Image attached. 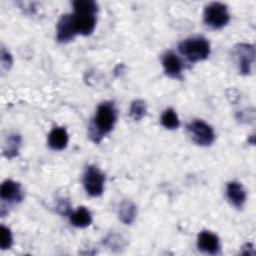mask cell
Segmentation results:
<instances>
[{
    "label": "cell",
    "instance_id": "1",
    "mask_svg": "<svg viewBox=\"0 0 256 256\" xmlns=\"http://www.w3.org/2000/svg\"><path fill=\"white\" fill-rule=\"evenodd\" d=\"M117 120V111L112 102H102L96 110L94 119L91 121L88 134L94 143H100L103 137L114 127Z\"/></svg>",
    "mask_w": 256,
    "mask_h": 256
},
{
    "label": "cell",
    "instance_id": "2",
    "mask_svg": "<svg viewBox=\"0 0 256 256\" xmlns=\"http://www.w3.org/2000/svg\"><path fill=\"white\" fill-rule=\"evenodd\" d=\"M178 49L180 53L186 57V59L195 63L206 59L210 54V44L204 37H192L182 41Z\"/></svg>",
    "mask_w": 256,
    "mask_h": 256
},
{
    "label": "cell",
    "instance_id": "3",
    "mask_svg": "<svg viewBox=\"0 0 256 256\" xmlns=\"http://www.w3.org/2000/svg\"><path fill=\"white\" fill-rule=\"evenodd\" d=\"M204 22L213 29L224 27L230 20L227 6L220 2H212L208 4L203 13Z\"/></svg>",
    "mask_w": 256,
    "mask_h": 256
},
{
    "label": "cell",
    "instance_id": "4",
    "mask_svg": "<svg viewBox=\"0 0 256 256\" xmlns=\"http://www.w3.org/2000/svg\"><path fill=\"white\" fill-rule=\"evenodd\" d=\"M104 174L99 168L94 165L87 166L83 176V185L87 194L92 197L100 196L104 190Z\"/></svg>",
    "mask_w": 256,
    "mask_h": 256
},
{
    "label": "cell",
    "instance_id": "5",
    "mask_svg": "<svg viewBox=\"0 0 256 256\" xmlns=\"http://www.w3.org/2000/svg\"><path fill=\"white\" fill-rule=\"evenodd\" d=\"M193 141L201 146L211 145L215 139L213 128L202 120H194L187 125Z\"/></svg>",
    "mask_w": 256,
    "mask_h": 256
},
{
    "label": "cell",
    "instance_id": "6",
    "mask_svg": "<svg viewBox=\"0 0 256 256\" xmlns=\"http://www.w3.org/2000/svg\"><path fill=\"white\" fill-rule=\"evenodd\" d=\"M235 54L238 58L240 73L243 75L250 74L255 60L254 46L247 43H240L235 46Z\"/></svg>",
    "mask_w": 256,
    "mask_h": 256
},
{
    "label": "cell",
    "instance_id": "7",
    "mask_svg": "<svg viewBox=\"0 0 256 256\" xmlns=\"http://www.w3.org/2000/svg\"><path fill=\"white\" fill-rule=\"evenodd\" d=\"M71 17L76 35L80 34L83 36H88L94 31L96 26L95 14L74 12L73 14H71Z\"/></svg>",
    "mask_w": 256,
    "mask_h": 256
},
{
    "label": "cell",
    "instance_id": "8",
    "mask_svg": "<svg viewBox=\"0 0 256 256\" xmlns=\"http://www.w3.org/2000/svg\"><path fill=\"white\" fill-rule=\"evenodd\" d=\"M76 32L72 23L71 14H64L60 17L57 23L56 38L60 43H67L74 39Z\"/></svg>",
    "mask_w": 256,
    "mask_h": 256
},
{
    "label": "cell",
    "instance_id": "9",
    "mask_svg": "<svg viewBox=\"0 0 256 256\" xmlns=\"http://www.w3.org/2000/svg\"><path fill=\"white\" fill-rule=\"evenodd\" d=\"M162 65L165 73L171 78H181L183 63L173 51L166 52L162 57Z\"/></svg>",
    "mask_w": 256,
    "mask_h": 256
},
{
    "label": "cell",
    "instance_id": "10",
    "mask_svg": "<svg viewBox=\"0 0 256 256\" xmlns=\"http://www.w3.org/2000/svg\"><path fill=\"white\" fill-rule=\"evenodd\" d=\"M0 197L3 201L20 202L23 200L24 194L19 183L13 180H5L0 187Z\"/></svg>",
    "mask_w": 256,
    "mask_h": 256
},
{
    "label": "cell",
    "instance_id": "11",
    "mask_svg": "<svg viewBox=\"0 0 256 256\" xmlns=\"http://www.w3.org/2000/svg\"><path fill=\"white\" fill-rule=\"evenodd\" d=\"M198 249L204 253L214 255L220 248L219 238L216 234L210 231H202L197 238Z\"/></svg>",
    "mask_w": 256,
    "mask_h": 256
},
{
    "label": "cell",
    "instance_id": "12",
    "mask_svg": "<svg viewBox=\"0 0 256 256\" xmlns=\"http://www.w3.org/2000/svg\"><path fill=\"white\" fill-rule=\"evenodd\" d=\"M226 194L229 201L237 208H241L246 201V191L241 183L232 181L227 184Z\"/></svg>",
    "mask_w": 256,
    "mask_h": 256
},
{
    "label": "cell",
    "instance_id": "13",
    "mask_svg": "<svg viewBox=\"0 0 256 256\" xmlns=\"http://www.w3.org/2000/svg\"><path fill=\"white\" fill-rule=\"evenodd\" d=\"M69 136L64 127H54L48 135V145L53 150H63L68 144Z\"/></svg>",
    "mask_w": 256,
    "mask_h": 256
},
{
    "label": "cell",
    "instance_id": "14",
    "mask_svg": "<svg viewBox=\"0 0 256 256\" xmlns=\"http://www.w3.org/2000/svg\"><path fill=\"white\" fill-rule=\"evenodd\" d=\"M70 222L72 225L78 228H85L92 222V215L86 207H78L76 210L71 211L69 214Z\"/></svg>",
    "mask_w": 256,
    "mask_h": 256
},
{
    "label": "cell",
    "instance_id": "15",
    "mask_svg": "<svg viewBox=\"0 0 256 256\" xmlns=\"http://www.w3.org/2000/svg\"><path fill=\"white\" fill-rule=\"evenodd\" d=\"M137 214V209L136 206L131 202V201H123L121 205L119 206V211L118 215L120 220L124 224H131L136 217Z\"/></svg>",
    "mask_w": 256,
    "mask_h": 256
},
{
    "label": "cell",
    "instance_id": "16",
    "mask_svg": "<svg viewBox=\"0 0 256 256\" xmlns=\"http://www.w3.org/2000/svg\"><path fill=\"white\" fill-rule=\"evenodd\" d=\"M21 146V136L19 134H11L4 145L3 154L8 159H12L18 155Z\"/></svg>",
    "mask_w": 256,
    "mask_h": 256
},
{
    "label": "cell",
    "instance_id": "17",
    "mask_svg": "<svg viewBox=\"0 0 256 256\" xmlns=\"http://www.w3.org/2000/svg\"><path fill=\"white\" fill-rule=\"evenodd\" d=\"M74 12L76 13H86L95 14L98 11V5L92 0H76L73 2Z\"/></svg>",
    "mask_w": 256,
    "mask_h": 256
},
{
    "label": "cell",
    "instance_id": "18",
    "mask_svg": "<svg viewBox=\"0 0 256 256\" xmlns=\"http://www.w3.org/2000/svg\"><path fill=\"white\" fill-rule=\"evenodd\" d=\"M160 121L162 126L167 129H177L180 125L177 113L172 108H168L163 112Z\"/></svg>",
    "mask_w": 256,
    "mask_h": 256
},
{
    "label": "cell",
    "instance_id": "19",
    "mask_svg": "<svg viewBox=\"0 0 256 256\" xmlns=\"http://www.w3.org/2000/svg\"><path fill=\"white\" fill-rule=\"evenodd\" d=\"M147 112L146 104L143 100H134L130 106V116L135 120H141Z\"/></svg>",
    "mask_w": 256,
    "mask_h": 256
},
{
    "label": "cell",
    "instance_id": "20",
    "mask_svg": "<svg viewBox=\"0 0 256 256\" xmlns=\"http://www.w3.org/2000/svg\"><path fill=\"white\" fill-rule=\"evenodd\" d=\"M13 243L12 233L9 228L4 225L0 227V247L2 250L9 249Z\"/></svg>",
    "mask_w": 256,
    "mask_h": 256
},
{
    "label": "cell",
    "instance_id": "21",
    "mask_svg": "<svg viewBox=\"0 0 256 256\" xmlns=\"http://www.w3.org/2000/svg\"><path fill=\"white\" fill-rule=\"evenodd\" d=\"M0 58H1V63H2V66L4 69L8 70L10 69V67L12 66V56L11 54L4 48L2 47L1 48V52H0Z\"/></svg>",
    "mask_w": 256,
    "mask_h": 256
},
{
    "label": "cell",
    "instance_id": "22",
    "mask_svg": "<svg viewBox=\"0 0 256 256\" xmlns=\"http://www.w3.org/2000/svg\"><path fill=\"white\" fill-rule=\"evenodd\" d=\"M57 210H58L59 213L62 214V215H69V214L71 213L70 205H69V203H68L65 199H61V200L58 202Z\"/></svg>",
    "mask_w": 256,
    "mask_h": 256
}]
</instances>
